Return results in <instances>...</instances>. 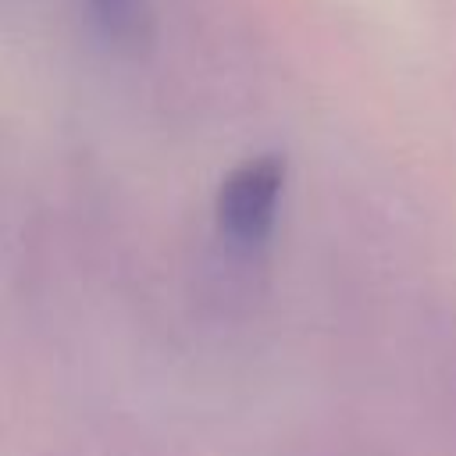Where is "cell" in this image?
<instances>
[{
    "instance_id": "cell-2",
    "label": "cell",
    "mask_w": 456,
    "mask_h": 456,
    "mask_svg": "<svg viewBox=\"0 0 456 456\" xmlns=\"http://www.w3.org/2000/svg\"><path fill=\"white\" fill-rule=\"evenodd\" d=\"M103 32L118 43H139L146 36V0H89Z\"/></svg>"
},
{
    "instance_id": "cell-1",
    "label": "cell",
    "mask_w": 456,
    "mask_h": 456,
    "mask_svg": "<svg viewBox=\"0 0 456 456\" xmlns=\"http://www.w3.org/2000/svg\"><path fill=\"white\" fill-rule=\"evenodd\" d=\"M285 164L281 157H256L242 167H235L217 196V217L228 239L253 246L264 242L274 224V207L281 196Z\"/></svg>"
}]
</instances>
